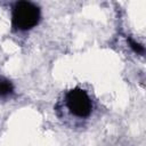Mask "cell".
<instances>
[{"label":"cell","instance_id":"7a4b0ae2","mask_svg":"<svg viewBox=\"0 0 146 146\" xmlns=\"http://www.w3.org/2000/svg\"><path fill=\"white\" fill-rule=\"evenodd\" d=\"M66 105L70 112L76 117H88L92 111V103L87 91L74 88L66 94Z\"/></svg>","mask_w":146,"mask_h":146},{"label":"cell","instance_id":"3957f363","mask_svg":"<svg viewBox=\"0 0 146 146\" xmlns=\"http://www.w3.org/2000/svg\"><path fill=\"white\" fill-rule=\"evenodd\" d=\"M13 94H14L13 83L5 76L0 75V98H8L13 96Z\"/></svg>","mask_w":146,"mask_h":146},{"label":"cell","instance_id":"6da1fadb","mask_svg":"<svg viewBox=\"0 0 146 146\" xmlns=\"http://www.w3.org/2000/svg\"><path fill=\"white\" fill-rule=\"evenodd\" d=\"M41 17L40 8L30 1H17L13 6L11 25L16 31H27L38 25Z\"/></svg>","mask_w":146,"mask_h":146},{"label":"cell","instance_id":"277c9868","mask_svg":"<svg viewBox=\"0 0 146 146\" xmlns=\"http://www.w3.org/2000/svg\"><path fill=\"white\" fill-rule=\"evenodd\" d=\"M128 41H129V44H130V47L135 50V52H137V54H144V47L140 44V43H138V42H136V41H133L132 39H130V38H128Z\"/></svg>","mask_w":146,"mask_h":146}]
</instances>
